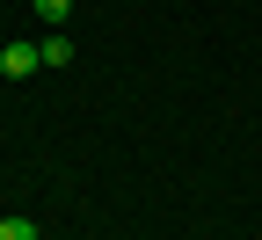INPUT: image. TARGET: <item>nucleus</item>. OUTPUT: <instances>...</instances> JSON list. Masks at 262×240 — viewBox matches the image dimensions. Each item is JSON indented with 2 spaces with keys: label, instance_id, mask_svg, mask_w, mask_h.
<instances>
[{
  "label": "nucleus",
  "instance_id": "obj_1",
  "mask_svg": "<svg viewBox=\"0 0 262 240\" xmlns=\"http://www.w3.org/2000/svg\"><path fill=\"white\" fill-rule=\"evenodd\" d=\"M44 66V44H29V37H15V44H0V73L8 80H29Z\"/></svg>",
  "mask_w": 262,
  "mask_h": 240
},
{
  "label": "nucleus",
  "instance_id": "obj_2",
  "mask_svg": "<svg viewBox=\"0 0 262 240\" xmlns=\"http://www.w3.org/2000/svg\"><path fill=\"white\" fill-rule=\"evenodd\" d=\"M44 66H73V37H66V29L44 37Z\"/></svg>",
  "mask_w": 262,
  "mask_h": 240
},
{
  "label": "nucleus",
  "instance_id": "obj_3",
  "mask_svg": "<svg viewBox=\"0 0 262 240\" xmlns=\"http://www.w3.org/2000/svg\"><path fill=\"white\" fill-rule=\"evenodd\" d=\"M29 8H37V15H44V22H51V29H58V22H66V15H73V0H29Z\"/></svg>",
  "mask_w": 262,
  "mask_h": 240
},
{
  "label": "nucleus",
  "instance_id": "obj_4",
  "mask_svg": "<svg viewBox=\"0 0 262 240\" xmlns=\"http://www.w3.org/2000/svg\"><path fill=\"white\" fill-rule=\"evenodd\" d=\"M0 240H37V226L29 219H0Z\"/></svg>",
  "mask_w": 262,
  "mask_h": 240
}]
</instances>
